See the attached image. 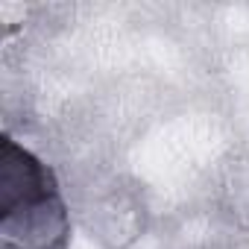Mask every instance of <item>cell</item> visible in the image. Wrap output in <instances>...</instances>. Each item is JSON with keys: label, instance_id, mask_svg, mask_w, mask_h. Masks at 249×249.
I'll list each match as a JSON object with an SVG mask.
<instances>
[{"label": "cell", "instance_id": "1", "mask_svg": "<svg viewBox=\"0 0 249 249\" xmlns=\"http://www.w3.org/2000/svg\"><path fill=\"white\" fill-rule=\"evenodd\" d=\"M0 240L3 249H65L71 240L56 173L9 135L0 141Z\"/></svg>", "mask_w": 249, "mask_h": 249}]
</instances>
